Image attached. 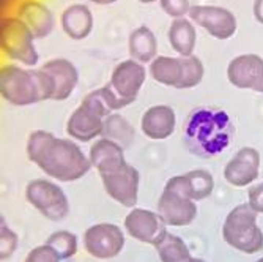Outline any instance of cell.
Wrapping results in <instances>:
<instances>
[{
    "mask_svg": "<svg viewBox=\"0 0 263 262\" xmlns=\"http://www.w3.org/2000/svg\"><path fill=\"white\" fill-rule=\"evenodd\" d=\"M27 158L59 182H76L88 174L91 163L79 142L71 137H57L47 130H35L27 137Z\"/></svg>",
    "mask_w": 263,
    "mask_h": 262,
    "instance_id": "obj_1",
    "label": "cell"
},
{
    "mask_svg": "<svg viewBox=\"0 0 263 262\" xmlns=\"http://www.w3.org/2000/svg\"><path fill=\"white\" fill-rule=\"evenodd\" d=\"M233 137L230 115L218 108L202 106L191 112L184 124L187 149L200 158L222 153Z\"/></svg>",
    "mask_w": 263,
    "mask_h": 262,
    "instance_id": "obj_2",
    "label": "cell"
},
{
    "mask_svg": "<svg viewBox=\"0 0 263 262\" xmlns=\"http://www.w3.org/2000/svg\"><path fill=\"white\" fill-rule=\"evenodd\" d=\"M0 93L7 103L24 108L54 100L55 87L43 68H22L16 63H7L0 68Z\"/></svg>",
    "mask_w": 263,
    "mask_h": 262,
    "instance_id": "obj_3",
    "label": "cell"
},
{
    "mask_svg": "<svg viewBox=\"0 0 263 262\" xmlns=\"http://www.w3.org/2000/svg\"><path fill=\"white\" fill-rule=\"evenodd\" d=\"M148 71L158 84L178 90L197 87L205 76V66L196 56H158L150 63Z\"/></svg>",
    "mask_w": 263,
    "mask_h": 262,
    "instance_id": "obj_4",
    "label": "cell"
},
{
    "mask_svg": "<svg viewBox=\"0 0 263 262\" xmlns=\"http://www.w3.org/2000/svg\"><path fill=\"white\" fill-rule=\"evenodd\" d=\"M258 213L249 204L236 205L224 221L222 237L232 248L255 254L263 250V232L257 224Z\"/></svg>",
    "mask_w": 263,
    "mask_h": 262,
    "instance_id": "obj_5",
    "label": "cell"
},
{
    "mask_svg": "<svg viewBox=\"0 0 263 262\" xmlns=\"http://www.w3.org/2000/svg\"><path fill=\"white\" fill-rule=\"evenodd\" d=\"M33 41V33L17 16H7L0 22V47L13 62L27 68L35 66L40 56Z\"/></svg>",
    "mask_w": 263,
    "mask_h": 262,
    "instance_id": "obj_6",
    "label": "cell"
},
{
    "mask_svg": "<svg viewBox=\"0 0 263 262\" xmlns=\"http://www.w3.org/2000/svg\"><path fill=\"white\" fill-rule=\"evenodd\" d=\"M26 199L51 221H62L69 213V201L65 191L47 179L30 180L26 186Z\"/></svg>",
    "mask_w": 263,
    "mask_h": 262,
    "instance_id": "obj_7",
    "label": "cell"
},
{
    "mask_svg": "<svg viewBox=\"0 0 263 262\" xmlns=\"http://www.w3.org/2000/svg\"><path fill=\"white\" fill-rule=\"evenodd\" d=\"M84 247L95 259H114L125 247V234L112 223L93 224L84 232Z\"/></svg>",
    "mask_w": 263,
    "mask_h": 262,
    "instance_id": "obj_8",
    "label": "cell"
},
{
    "mask_svg": "<svg viewBox=\"0 0 263 262\" xmlns=\"http://www.w3.org/2000/svg\"><path fill=\"white\" fill-rule=\"evenodd\" d=\"M158 213L165 226L183 228L189 226L196 220L197 205L196 201L165 183L158 201Z\"/></svg>",
    "mask_w": 263,
    "mask_h": 262,
    "instance_id": "obj_9",
    "label": "cell"
},
{
    "mask_svg": "<svg viewBox=\"0 0 263 262\" xmlns=\"http://www.w3.org/2000/svg\"><path fill=\"white\" fill-rule=\"evenodd\" d=\"M187 16L216 40L232 38L238 27L235 14L230 10L218 5H193Z\"/></svg>",
    "mask_w": 263,
    "mask_h": 262,
    "instance_id": "obj_10",
    "label": "cell"
},
{
    "mask_svg": "<svg viewBox=\"0 0 263 262\" xmlns=\"http://www.w3.org/2000/svg\"><path fill=\"white\" fill-rule=\"evenodd\" d=\"M147 79V68L143 63L128 59L118 63L110 75L109 87L120 97L122 100L133 104L139 97V92L142 90Z\"/></svg>",
    "mask_w": 263,
    "mask_h": 262,
    "instance_id": "obj_11",
    "label": "cell"
},
{
    "mask_svg": "<svg viewBox=\"0 0 263 262\" xmlns=\"http://www.w3.org/2000/svg\"><path fill=\"white\" fill-rule=\"evenodd\" d=\"M106 193L123 207H136L139 198L140 174L133 164L126 163L120 169L101 176Z\"/></svg>",
    "mask_w": 263,
    "mask_h": 262,
    "instance_id": "obj_12",
    "label": "cell"
},
{
    "mask_svg": "<svg viewBox=\"0 0 263 262\" xmlns=\"http://www.w3.org/2000/svg\"><path fill=\"white\" fill-rule=\"evenodd\" d=\"M227 79L236 89L263 93V59L257 54L236 56L227 66Z\"/></svg>",
    "mask_w": 263,
    "mask_h": 262,
    "instance_id": "obj_13",
    "label": "cell"
},
{
    "mask_svg": "<svg viewBox=\"0 0 263 262\" xmlns=\"http://www.w3.org/2000/svg\"><path fill=\"white\" fill-rule=\"evenodd\" d=\"M125 229L133 239L153 247L167 234L165 223L162 221L158 212L137 207H134L126 215Z\"/></svg>",
    "mask_w": 263,
    "mask_h": 262,
    "instance_id": "obj_14",
    "label": "cell"
},
{
    "mask_svg": "<svg viewBox=\"0 0 263 262\" xmlns=\"http://www.w3.org/2000/svg\"><path fill=\"white\" fill-rule=\"evenodd\" d=\"M104 115L82 101L66 122V134L76 142H91L101 137Z\"/></svg>",
    "mask_w": 263,
    "mask_h": 262,
    "instance_id": "obj_15",
    "label": "cell"
},
{
    "mask_svg": "<svg viewBox=\"0 0 263 262\" xmlns=\"http://www.w3.org/2000/svg\"><path fill=\"white\" fill-rule=\"evenodd\" d=\"M258 174L260 153L254 147L240 149L224 168V179L236 188L252 185L258 179Z\"/></svg>",
    "mask_w": 263,
    "mask_h": 262,
    "instance_id": "obj_16",
    "label": "cell"
},
{
    "mask_svg": "<svg viewBox=\"0 0 263 262\" xmlns=\"http://www.w3.org/2000/svg\"><path fill=\"white\" fill-rule=\"evenodd\" d=\"M177 128V114L169 104L150 106L140 118L142 134L152 141L169 139Z\"/></svg>",
    "mask_w": 263,
    "mask_h": 262,
    "instance_id": "obj_17",
    "label": "cell"
},
{
    "mask_svg": "<svg viewBox=\"0 0 263 262\" xmlns=\"http://www.w3.org/2000/svg\"><path fill=\"white\" fill-rule=\"evenodd\" d=\"M16 16L30 29L35 40L49 37L55 29L54 13L40 0H24V2H21Z\"/></svg>",
    "mask_w": 263,
    "mask_h": 262,
    "instance_id": "obj_18",
    "label": "cell"
},
{
    "mask_svg": "<svg viewBox=\"0 0 263 262\" xmlns=\"http://www.w3.org/2000/svg\"><path fill=\"white\" fill-rule=\"evenodd\" d=\"M41 68L51 76L54 82V101L68 100L79 84V71L76 65L68 59H51Z\"/></svg>",
    "mask_w": 263,
    "mask_h": 262,
    "instance_id": "obj_19",
    "label": "cell"
},
{
    "mask_svg": "<svg viewBox=\"0 0 263 262\" xmlns=\"http://www.w3.org/2000/svg\"><path fill=\"white\" fill-rule=\"evenodd\" d=\"M88 158L91 168L97 169L100 176L110 174L128 163L125 160V150L106 137H98L97 141H93L88 150Z\"/></svg>",
    "mask_w": 263,
    "mask_h": 262,
    "instance_id": "obj_20",
    "label": "cell"
},
{
    "mask_svg": "<svg viewBox=\"0 0 263 262\" xmlns=\"http://www.w3.org/2000/svg\"><path fill=\"white\" fill-rule=\"evenodd\" d=\"M165 183L177 188L178 191L196 202L206 199L214 189L213 176L205 169H193L183 176H174Z\"/></svg>",
    "mask_w": 263,
    "mask_h": 262,
    "instance_id": "obj_21",
    "label": "cell"
},
{
    "mask_svg": "<svg viewBox=\"0 0 263 262\" xmlns=\"http://www.w3.org/2000/svg\"><path fill=\"white\" fill-rule=\"evenodd\" d=\"M60 26L66 37L71 40H85L95 26L93 13L87 5L82 4H73L66 10H63L60 16Z\"/></svg>",
    "mask_w": 263,
    "mask_h": 262,
    "instance_id": "obj_22",
    "label": "cell"
},
{
    "mask_svg": "<svg viewBox=\"0 0 263 262\" xmlns=\"http://www.w3.org/2000/svg\"><path fill=\"white\" fill-rule=\"evenodd\" d=\"M128 51L131 59L140 63H152L158 57V40L147 26L134 29L128 37Z\"/></svg>",
    "mask_w": 263,
    "mask_h": 262,
    "instance_id": "obj_23",
    "label": "cell"
},
{
    "mask_svg": "<svg viewBox=\"0 0 263 262\" xmlns=\"http://www.w3.org/2000/svg\"><path fill=\"white\" fill-rule=\"evenodd\" d=\"M167 38H169L172 49L178 56L181 57L194 56L197 33H196L194 22L191 19L186 18L174 19V22L169 27V32H167Z\"/></svg>",
    "mask_w": 263,
    "mask_h": 262,
    "instance_id": "obj_24",
    "label": "cell"
},
{
    "mask_svg": "<svg viewBox=\"0 0 263 262\" xmlns=\"http://www.w3.org/2000/svg\"><path fill=\"white\" fill-rule=\"evenodd\" d=\"M101 137H106L118 144L123 150H128L134 144L136 130L125 115L120 112H114L104 118Z\"/></svg>",
    "mask_w": 263,
    "mask_h": 262,
    "instance_id": "obj_25",
    "label": "cell"
},
{
    "mask_svg": "<svg viewBox=\"0 0 263 262\" xmlns=\"http://www.w3.org/2000/svg\"><path fill=\"white\" fill-rule=\"evenodd\" d=\"M161 262H194L187 245L181 237L167 232L155 245Z\"/></svg>",
    "mask_w": 263,
    "mask_h": 262,
    "instance_id": "obj_26",
    "label": "cell"
},
{
    "mask_svg": "<svg viewBox=\"0 0 263 262\" xmlns=\"http://www.w3.org/2000/svg\"><path fill=\"white\" fill-rule=\"evenodd\" d=\"M46 243L52 247L55 253L60 256V259H69L73 257L78 250H79V240L76 234L69 232V231H57L52 235L47 237Z\"/></svg>",
    "mask_w": 263,
    "mask_h": 262,
    "instance_id": "obj_27",
    "label": "cell"
},
{
    "mask_svg": "<svg viewBox=\"0 0 263 262\" xmlns=\"http://www.w3.org/2000/svg\"><path fill=\"white\" fill-rule=\"evenodd\" d=\"M16 250H17V235L2 220V224H0V257L8 259L13 256Z\"/></svg>",
    "mask_w": 263,
    "mask_h": 262,
    "instance_id": "obj_28",
    "label": "cell"
},
{
    "mask_svg": "<svg viewBox=\"0 0 263 262\" xmlns=\"http://www.w3.org/2000/svg\"><path fill=\"white\" fill-rule=\"evenodd\" d=\"M159 5L167 16L174 19L186 18L193 7L189 0H159Z\"/></svg>",
    "mask_w": 263,
    "mask_h": 262,
    "instance_id": "obj_29",
    "label": "cell"
},
{
    "mask_svg": "<svg viewBox=\"0 0 263 262\" xmlns=\"http://www.w3.org/2000/svg\"><path fill=\"white\" fill-rule=\"evenodd\" d=\"M60 256L55 253V250L52 247H49L47 243L40 245L36 248H33L24 259V262H60Z\"/></svg>",
    "mask_w": 263,
    "mask_h": 262,
    "instance_id": "obj_30",
    "label": "cell"
},
{
    "mask_svg": "<svg viewBox=\"0 0 263 262\" xmlns=\"http://www.w3.org/2000/svg\"><path fill=\"white\" fill-rule=\"evenodd\" d=\"M248 204L257 212V213H263V182L255 183L249 188L248 193Z\"/></svg>",
    "mask_w": 263,
    "mask_h": 262,
    "instance_id": "obj_31",
    "label": "cell"
},
{
    "mask_svg": "<svg viewBox=\"0 0 263 262\" xmlns=\"http://www.w3.org/2000/svg\"><path fill=\"white\" fill-rule=\"evenodd\" d=\"M254 18L263 24V0H254Z\"/></svg>",
    "mask_w": 263,
    "mask_h": 262,
    "instance_id": "obj_32",
    "label": "cell"
},
{
    "mask_svg": "<svg viewBox=\"0 0 263 262\" xmlns=\"http://www.w3.org/2000/svg\"><path fill=\"white\" fill-rule=\"evenodd\" d=\"M91 4H97V5H112L115 2H118V0H90Z\"/></svg>",
    "mask_w": 263,
    "mask_h": 262,
    "instance_id": "obj_33",
    "label": "cell"
},
{
    "mask_svg": "<svg viewBox=\"0 0 263 262\" xmlns=\"http://www.w3.org/2000/svg\"><path fill=\"white\" fill-rule=\"evenodd\" d=\"M140 4H143V5H148V4H153L155 0H139Z\"/></svg>",
    "mask_w": 263,
    "mask_h": 262,
    "instance_id": "obj_34",
    "label": "cell"
},
{
    "mask_svg": "<svg viewBox=\"0 0 263 262\" xmlns=\"http://www.w3.org/2000/svg\"><path fill=\"white\" fill-rule=\"evenodd\" d=\"M194 262H205L203 259H199V257H194Z\"/></svg>",
    "mask_w": 263,
    "mask_h": 262,
    "instance_id": "obj_35",
    "label": "cell"
},
{
    "mask_svg": "<svg viewBox=\"0 0 263 262\" xmlns=\"http://www.w3.org/2000/svg\"><path fill=\"white\" fill-rule=\"evenodd\" d=\"M255 262H263V257H260L258 260H255Z\"/></svg>",
    "mask_w": 263,
    "mask_h": 262,
    "instance_id": "obj_36",
    "label": "cell"
}]
</instances>
